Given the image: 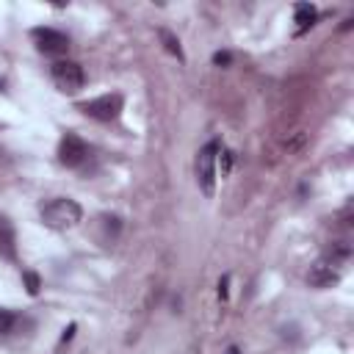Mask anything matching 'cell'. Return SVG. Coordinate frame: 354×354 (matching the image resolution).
<instances>
[{
	"label": "cell",
	"instance_id": "6da1fadb",
	"mask_svg": "<svg viewBox=\"0 0 354 354\" xmlns=\"http://www.w3.org/2000/svg\"><path fill=\"white\" fill-rule=\"evenodd\" d=\"M39 218L50 230H72L75 224H80L83 207L75 199H69V196H53V199L41 202Z\"/></svg>",
	"mask_w": 354,
	"mask_h": 354
},
{
	"label": "cell",
	"instance_id": "7a4b0ae2",
	"mask_svg": "<svg viewBox=\"0 0 354 354\" xmlns=\"http://www.w3.org/2000/svg\"><path fill=\"white\" fill-rule=\"evenodd\" d=\"M124 108V97L122 94H102V97H94V100H86V102H77V111H83L86 116L97 119V122H113L119 119Z\"/></svg>",
	"mask_w": 354,
	"mask_h": 354
},
{
	"label": "cell",
	"instance_id": "3957f363",
	"mask_svg": "<svg viewBox=\"0 0 354 354\" xmlns=\"http://www.w3.org/2000/svg\"><path fill=\"white\" fill-rule=\"evenodd\" d=\"M216 155H218L216 141L205 144L196 155V183L207 199H213V194H216Z\"/></svg>",
	"mask_w": 354,
	"mask_h": 354
},
{
	"label": "cell",
	"instance_id": "277c9868",
	"mask_svg": "<svg viewBox=\"0 0 354 354\" xmlns=\"http://www.w3.org/2000/svg\"><path fill=\"white\" fill-rule=\"evenodd\" d=\"M50 77H53L55 88L64 91V94H77L83 88V83H86L83 66L75 64V61H55L50 66Z\"/></svg>",
	"mask_w": 354,
	"mask_h": 354
},
{
	"label": "cell",
	"instance_id": "5b68a950",
	"mask_svg": "<svg viewBox=\"0 0 354 354\" xmlns=\"http://www.w3.org/2000/svg\"><path fill=\"white\" fill-rule=\"evenodd\" d=\"M30 36L36 41V50L44 55H64L69 50V36L55 28H33Z\"/></svg>",
	"mask_w": 354,
	"mask_h": 354
},
{
	"label": "cell",
	"instance_id": "8992f818",
	"mask_svg": "<svg viewBox=\"0 0 354 354\" xmlns=\"http://www.w3.org/2000/svg\"><path fill=\"white\" fill-rule=\"evenodd\" d=\"M86 158H88V144H86L80 136L66 133V136L61 138V144H58V160H61L64 166H69V169H77V166L86 163Z\"/></svg>",
	"mask_w": 354,
	"mask_h": 354
},
{
	"label": "cell",
	"instance_id": "52a82bcc",
	"mask_svg": "<svg viewBox=\"0 0 354 354\" xmlns=\"http://www.w3.org/2000/svg\"><path fill=\"white\" fill-rule=\"evenodd\" d=\"M307 282H310L313 288H332V285H337V282H340V268H337V263H332L329 257L315 260V263L310 266V271H307Z\"/></svg>",
	"mask_w": 354,
	"mask_h": 354
},
{
	"label": "cell",
	"instance_id": "ba28073f",
	"mask_svg": "<svg viewBox=\"0 0 354 354\" xmlns=\"http://www.w3.org/2000/svg\"><path fill=\"white\" fill-rule=\"evenodd\" d=\"M293 11H296V19H293V22H296V30H293V33H296V36H301L307 28H313V25H315L318 8H315L313 3H296V8H293Z\"/></svg>",
	"mask_w": 354,
	"mask_h": 354
},
{
	"label": "cell",
	"instance_id": "9c48e42d",
	"mask_svg": "<svg viewBox=\"0 0 354 354\" xmlns=\"http://www.w3.org/2000/svg\"><path fill=\"white\" fill-rule=\"evenodd\" d=\"M0 254L14 257V230L6 218H0Z\"/></svg>",
	"mask_w": 354,
	"mask_h": 354
},
{
	"label": "cell",
	"instance_id": "30bf717a",
	"mask_svg": "<svg viewBox=\"0 0 354 354\" xmlns=\"http://www.w3.org/2000/svg\"><path fill=\"white\" fill-rule=\"evenodd\" d=\"M158 36H160V41H163V47H166V50H169L171 55H177L180 61L185 58V55H183V47H180V41H177V36H174L171 30H166V28H160V30H158Z\"/></svg>",
	"mask_w": 354,
	"mask_h": 354
},
{
	"label": "cell",
	"instance_id": "8fae6325",
	"mask_svg": "<svg viewBox=\"0 0 354 354\" xmlns=\"http://www.w3.org/2000/svg\"><path fill=\"white\" fill-rule=\"evenodd\" d=\"M14 326H17V313L0 307V335H8Z\"/></svg>",
	"mask_w": 354,
	"mask_h": 354
},
{
	"label": "cell",
	"instance_id": "7c38bea8",
	"mask_svg": "<svg viewBox=\"0 0 354 354\" xmlns=\"http://www.w3.org/2000/svg\"><path fill=\"white\" fill-rule=\"evenodd\" d=\"M22 279H25V290H28L30 296H36V293H39V288H41L39 274H36V271H22Z\"/></svg>",
	"mask_w": 354,
	"mask_h": 354
},
{
	"label": "cell",
	"instance_id": "4fadbf2b",
	"mask_svg": "<svg viewBox=\"0 0 354 354\" xmlns=\"http://www.w3.org/2000/svg\"><path fill=\"white\" fill-rule=\"evenodd\" d=\"M230 61H232V55H230V53H221V50H218V53H213V64H216V66H227Z\"/></svg>",
	"mask_w": 354,
	"mask_h": 354
},
{
	"label": "cell",
	"instance_id": "5bb4252c",
	"mask_svg": "<svg viewBox=\"0 0 354 354\" xmlns=\"http://www.w3.org/2000/svg\"><path fill=\"white\" fill-rule=\"evenodd\" d=\"M224 158H221V174H227L230 171V163H232V155L230 152H221Z\"/></svg>",
	"mask_w": 354,
	"mask_h": 354
},
{
	"label": "cell",
	"instance_id": "9a60e30c",
	"mask_svg": "<svg viewBox=\"0 0 354 354\" xmlns=\"http://www.w3.org/2000/svg\"><path fill=\"white\" fill-rule=\"evenodd\" d=\"M227 285H230V277H221V282H218V296L221 299H227Z\"/></svg>",
	"mask_w": 354,
	"mask_h": 354
},
{
	"label": "cell",
	"instance_id": "2e32d148",
	"mask_svg": "<svg viewBox=\"0 0 354 354\" xmlns=\"http://www.w3.org/2000/svg\"><path fill=\"white\" fill-rule=\"evenodd\" d=\"M72 332H75V324H69V329H64V337H61V343H66V340L72 337Z\"/></svg>",
	"mask_w": 354,
	"mask_h": 354
},
{
	"label": "cell",
	"instance_id": "e0dca14e",
	"mask_svg": "<svg viewBox=\"0 0 354 354\" xmlns=\"http://www.w3.org/2000/svg\"><path fill=\"white\" fill-rule=\"evenodd\" d=\"M227 354H238V348H235V346H230V351H227Z\"/></svg>",
	"mask_w": 354,
	"mask_h": 354
},
{
	"label": "cell",
	"instance_id": "ac0fdd59",
	"mask_svg": "<svg viewBox=\"0 0 354 354\" xmlns=\"http://www.w3.org/2000/svg\"><path fill=\"white\" fill-rule=\"evenodd\" d=\"M0 91H3V80H0Z\"/></svg>",
	"mask_w": 354,
	"mask_h": 354
}]
</instances>
